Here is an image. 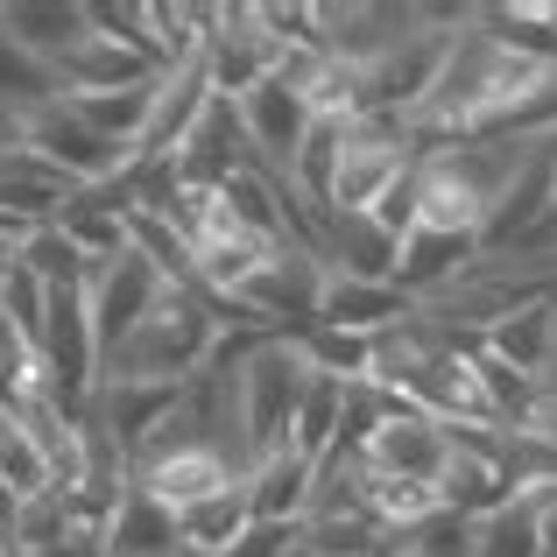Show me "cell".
Segmentation results:
<instances>
[{"instance_id": "4fadbf2b", "label": "cell", "mask_w": 557, "mask_h": 557, "mask_svg": "<svg viewBox=\"0 0 557 557\" xmlns=\"http://www.w3.org/2000/svg\"><path fill=\"white\" fill-rule=\"evenodd\" d=\"M557 480L516 487L494 516L473 522V557H544V508H550Z\"/></svg>"}, {"instance_id": "8fae6325", "label": "cell", "mask_w": 557, "mask_h": 557, "mask_svg": "<svg viewBox=\"0 0 557 557\" xmlns=\"http://www.w3.org/2000/svg\"><path fill=\"white\" fill-rule=\"evenodd\" d=\"M247 487V516L255 522H304V508H311V487H318V466L304 459V451H269V459H255L240 473Z\"/></svg>"}, {"instance_id": "5bb4252c", "label": "cell", "mask_w": 557, "mask_h": 557, "mask_svg": "<svg viewBox=\"0 0 557 557\" xmlns=\"http://www.w3.org/2000/svg\"><path fill=\"white\" fill-rule=\"evenodd\" d=\"M170 516H177V550L184 557H226L247 536V522H255L240 480L219 487V494H205V502H190V508H170Z\"/></svg>"}, {"instance_id": "3957f363", "label": "cell", "mask_w": 557, "mask_h": 557, "mask_svg": "<svg viewBox=\"0 0 557 557\" xmlns=\"http://www.w3.org/2000/svg\"><path fill=\"white\" fill-rule=\"evenodd\" d=\"M409 170H417L409 127L388 121V113H354V121H339V149H332V177H325V212H374L381 190L403 184Z\"/></svg>"}, {"instance_id": "9a60e30c", "label": "cell", "mask_w": 557, "mask_h": 557, "mask_svg": "<svg viewBox=\"0 0 557 557\" xmlns=\"http://www.w3.org/2000/svg\"><path fill=\"white\" fill-rule=\"evenodd\" d=\"M163 78V71H149L141 57H127L121 42L107 36H85L78 50L57 57V85H64V99H85V92H121V85H149Z\"/></svg>"}, {"instance_id": "8992f818", "label": "cell", "mask_w": 557, "mask_h": 557, "mask_svg": "<svg viewBox=\"0 0 557 557\" xmlns=\"http://www.w3.org/2000/svg\"><path fill=\"white\" fill-rule=\"evenodd\" d=\"M198 64H205L212 99H240V92H255V85L283 64V50L261 36L255 0H233V8H212V36H205V57H198Z\"/></svg>"}, {"instance_id": "d6986e66", "label": "cell", "mask_w": 557, "mask_h": 557, "mask_svg": "<svg viewBox=\"0 0 557 557\" xmlns=\"http://www.w3.org/2000/svg\"><path fill=\"white\" fill-rule=\"evenodd\" d=\"M42 311H50V289H42L36 275L22 269V261H14L8 283H0V325H8L14 339L28 346V354H36V339H42Z\"/></svg>"}, {"instance_id": "2e32d148", "label": "cell", "mask_w": 557, "mask_h": 557, "mask_svg": "<svg viewBox=\"0 0 557 557\" xmlns=\"http://www.w3.org/2000/svg\"><path fill=\"white\" fill-rule=\"evenodd\" d=\"M57 99H64L57 64H42V57H28L14 36H0V113H8V121H28V113L57 107Z\"/></svg>"}, {"instance_id": "7c38bea8", "label": "cell", "mask_w": 557, "mask_h": 557, "mask_svg": "<svg viewBox=\"0 0 557 557\" xmlns=\"http://www.w3.org/2000/svg\"><path fill=\"white\" fill-rule=\"evenodd\" d=\"M0 36H14L28 57L57 64L64 50H78L85 28V0H0Z\"/></svg>"}, {"instance_id": "6da1fadb", "label": "cell", "mask_w": 557, "mask_h": 557, "mask_svg": "<svg viewBox=\"0 0 557 557\" xmlns=\"http://www.w3.org/2000/svg\"><path fill=\"white\" fill-rule=\"evenodd\" d=\"M219 354V325L205 318V304L190 289H170L107 360H99V381H156V388H184L212 368Z\"/></svg>"}, {"instance_id": "ac0fdd59", "label": "cell", "mask_w": 557, "mask_h": 557, "mask_svg": "<svg viewBox=\"0 0 557 557\" xmlns=\"http://www.w3.org/2000/svg\"><path fill=\"white\" fill-rule=\"evenodd\" d=\"M14 261H22V269L36 275L42 289H85V283H92V261L71 247V233H64V226H36V233H22Z\"/></svg>"}, {"instance_id": "7402d4cb", "label": "cell", "mask_w": 557, "mask_h": 557, "mask_svg": "<svg viewBox=\"0 0 557 557\" xmlns=\"http://www.w3.org/2000/svg\"><path fill=\"white\" fill-rule=\"evenodd\" d=\"M0 557H8V544H0Z\"/></svg>"}, {"instance_id": "5b68a950", "label": "cell", "mask_w": 557, "mask_h": 557, "mask_svg": "<svg viewBox=\"0 0 557 557\" xmlns=\"http://www.w3.org/2000/svg\"><path fill=\"white\" fill-rule=\"evenodd\" d=\"M170 297V283L149 269V261L127 247V255H113V261H99L92 269V283H85V311H92V339H99V360L113 354V346L127 339V332L141 325V318L156 311V304Z\"/></svg>"}, {"instance_id": "9c48e42d", "label": "cell", "mask_w": 557, "mask_h": 557, "mask_svg": "<svg viewBox=\"0 0 557 557\" xmlns=\"http://www.w3.org/2000/svg\"><path fill=\"white\" fill-rule=\"evenodd\" d=\"M403 318H409V297H403L395 283H368V275H339V269H325V283H318V311H311V325L381 339V332H395Z\"/></svg>"}, {"instance_id": "44dd1931", "label": "cell", "mask_w": 557, "mask_h": 557, "mask_svg": "<svg viewBox=\"0 0 557 557\" xmlns=\"http://www.w3.org/2000/svg\"><path fill=\"white\" fill-rule=\"evenodd\" d=\"M14 247H22V240H14V233H0V283H8V269H14Z\"/></svg>"}, {"instance_id": "30bf717a", "label": "cell", "mask_w": 557, "mask_h": 557, "mask_svg": "<svg viewBox=\"0 0 557 557\" xmlns=\"http://www.w3.org/2000/svg\"><path fill=\"white\" fill-rule=\"evenodd\" d=\"M99 550H107V557H184L177 550V516H170L149 487L121 480L113 516H107V530H99Z\"/></svg>"}, {"instance_id": "e0dca14e", "label": "cell", "mask_w": 557, "mask_h": 557, "mask_svg": "<svg viewBox=\"0 0 557 557\" xmlns=\"http://www.w3.org/2000/svg\"><path fill=\"white\" fill-rule=\"evenodd\" d=\"M283 339L297 346V360L311 374H332V381H368V368H374V339H360V332L297 325V332H283Z\"/></svg>"}, {"instance_id": "ffe728a7", "label": "cell", "mask_w": 557, "mask_h": 557, "mask_svg": "<svg viewBox=\"0 0 557 557\" xmlns=\"http://www.w3.org/2000/svg\"><path fill=\"white\" fill-rule=\"evenodd\" d=\"M14 557H107L99 536H64V544H42V550H14Z\"/></svg>"}, {"instance_id": "7a4b0ae2", "label": "cell", "mask_w": 557, "mask_h": 557, "mask_svg": "<svg viewBox=\"0 0 557 557\" xmlns=\"http://www.w3.org/2000/svg\"><path fill=\"white\" fill-rule=\"evenodd\" d=\"M304 381H311V368L297 360L289 339H255L240 360H233V417H240L247 466L289 445V417H297Z\"/></svg>"}, {"instance_id": "52a82bcc", "label": "cell", "mask_w": 557, "mask_h": 557, "mask_svg": "<svg viewBox=\"0 0 557 557\" xmlns=\"http://www.w3.org/2000/svg\"><path fill=\"white\" fill-rule=\"evenodd\" d=\"M233 113H240V135H247V156H255V170H269V177L283 184L289 163H297V149H304V135H311V107H304V99L269 71L255 92L233 99Z\"/></svg>"}, {"instance_id": "277c9868", "label": "cell", "mask_w": 557, "mask_h": 557, "mask_svg": "<svg viewBox=\"0 0 557 557\" xmlns=\"http://www.w3.org/2000/svg\"><path fill=\"white\" fill-rule=\"evenodd\" d=\"M22 149H28V156H42V163H50L57 177H71L78 190L121 184L127 170H135V149H113V141H99L92 127H85L78 113L64 107V99L22 121Z\"/></svg>"}, {"instance_id": "ba28073f", "label": "cell", "mask_w": 557, "mask_h": 557, "mask_svg": "<svg viewBox=\"0 0 557 557\" xmlns=\"http://www.w3.org/2000/svg\"><path fill=\"white\" fill-rule=\"evenodd\" d=\"M445 459H451V431L431 423V417H417V409H395V417L368 437V451H360L368 473H381V480H423V487H437Z\"/></svg>"}]
</instances>
